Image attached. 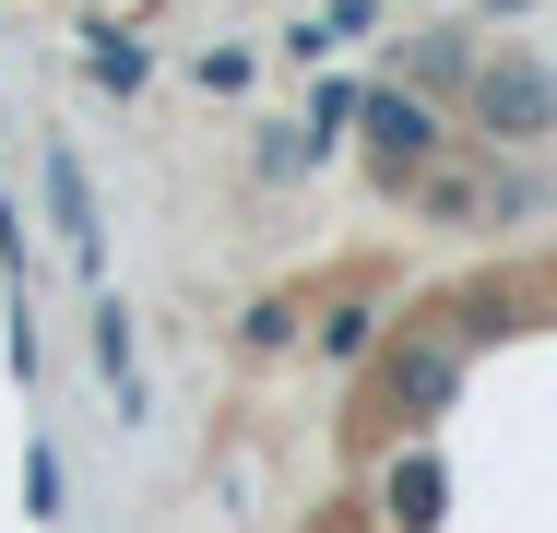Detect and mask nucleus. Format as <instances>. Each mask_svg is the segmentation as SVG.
Here are the masks:
<instances>
[{"label":"nucleus","instance_id":"1","mask_svg":"<svg viewBox=\"0 0 557 533\" xmlns=\"http://www.w3.org/2000/svg\"><path fill=\"white\" fill-rule=\"evenodd\" d=\"M450 392H462V344H450V332H392V344L368 356V392H356V450L416 438Z\"/></svg>","mask_w":557,"mask_h":533},{"label":"nucleus","instance_id":"2","mask_svg":"<svg viewBox=\"0 0 557 533\" xmlns=\"http://www.w3.org/2000/svg\"><path fill=\"white\" fill-rule=\"evenodd\" d=\"M462 107H474L486 142H546V131H557V72H546V60H474Z\"/></svg>","mask_w":557,"mask_h":533},{"label":"nucleus","instance_id":"3","mask_svg":"<svg viewBox=\"0 0 557 533\" xmlns=\"http://www.w3.org/2000/svg\"><path fill=\"white\" fill-rule=\"evenodd\" d=\"M356 119H368V154H380V178H416V166L440 154V119H428L416 96H392V84H380V96H356Z\"/></svg>","mask_w":557,"mask_h":533},{"label":"nucleus","instance_id":"4","mask_svg":"<svg viewBox=\"0 0 557 533\" xmlns=\"http://www.w3.org/2000/svg\"><path fill=\"white\" fill-rule=\"evenodd\" d=\"M440 522V462H404L392 474V533H428Z\"/></svg>","mask_w":557,"mask_h":533},{"label":"nucleus","instance_id":"5","mask_svg":"<svg viewBox=\"0 0 557 533\" xmlns=\"http://www.w3.org/2000/svg\"><path fill=\"white\" fill-rule=\"evenodd\" d=\"M416 84H428V96H462V84H474V48H462V36H428V48H416Z\"/></svg>","mask_w":557,"mask_h":533},{"label":"nucleus","instance_id":"6","mask_svg":"<svg viewBox=\"0 0 557 533\" xmlns=\"http://www.w3.org/2000/svg\"><path fill=\"white\" fill-rule=\"evenodd\" d=\"M237 332H249V344H261V356H273V344H297V297H261V309L237 320Z\"/></svg>","mask_w":557,"mask_h":533},{"label":"nucleus","instance_id":"7","mask_svg":"<svg viewBox=\"0 0 557 533\" xmlns=\"http://www.w3.org/2000/svg\"><path fill=\"white\" fill-rule=\"evenodd\" d=\"M249 166H261V178H297V166H309V131H261V154H249Z\"/></svg>","mask_w":557,"mask_h":533}]
</instances>
